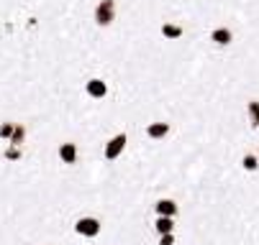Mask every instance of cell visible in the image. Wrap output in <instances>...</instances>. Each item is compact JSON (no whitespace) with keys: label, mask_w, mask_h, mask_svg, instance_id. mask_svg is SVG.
Returning a JSON list of instances; mask_svg holds the SVG:
<instances>
[{"label":"cell","mask_w":259,"mask_h":245,"mask_svg":"<svg viewBox=\"0 0 259 245\" xmlns=\"http://www.w3.org/2000/svg\"><path fill=\"white\" fill-rule=\"evenodd\" d=\"M246 110H249V117H252V125H259V102L257 100H252L246 105Z\"/></svg>","instance_id":"7c38bea8"},{"label":"cell","mask_w":259,"mask_h":245,"mask_svg":"<svg viewBox=\"0 0 259 245\" xmlns=\"http://www.w3.org/2000/svg\"><path fill=\"white\" fill-rule=\"evenodd\" d=\"M241 163H244V169H246V171H257V166H259V159L249 153V156H244V161H241Z\"/></svg>","instance_id":"4fadbf2b"},{"label":"cell","mask_w":259,"mask_h":245,"mask_svg":"<svg viewBox=\"0 0 259 245\" xmlns=\"http://www.w3.org/2000/svg\"><path fill=\"white\" fill-rule=\"evenodd\" d=\"M154 230L159 235H172L175 232V217H157V220H154Z\"/></svg>","instance_id":"52a82bcc"},{"label":"cell","mask_w":259,"mask_h":245,"mask_svg":"<svg viewBox=\"0 0 259 245\" xmlns=\"http://www.w3.org/2000/svg\"><path fill=\"white\" fill-rule=\"evenodd\" d=\"M75 232L82 235V238H95V235L100 232V222H97L95 217H80L75 222Z\"/></svg>","instance_id":"7a4b0ae2"},{"label":"cell","mask_w":259,"mask_h":245,"mask_svg":"<svg viewBox=\"0 0 259 245\" xmlns=\"http://www.w3.org/2000/svg\"><path fill=\"white\" fill-rule=\"evenodd\" d=\"M113 18H115V0H100V5L95 8V23L111 26Z\"/></svg>","instance_id":"6da1fadb"},{"label":"cell","mask_w":259,"mask_h":245,"mask_svg":"<svg viewBox=\"0 0 259 245\" xmlns=\"http://www.w3.org/2000/svg\"><path fill=\"white\" fill-rule=\"evenodd\" d=\"M210 39H213V41H216V43H218V46H228V43H231V41H234V33H231L228 29H216V31H213V33H210Z\"/></svg>","instance_id":"ba28073f"},{"label":"cell","mask_w":259,"mask_h":245,"mask_svg":"<svg viewBox=\"0 0 259 245\" xmlns=\"http://www.w3.org/2000/svg\"><path fill=\"white\" fill-rule=\"evenodd\" d=\"M126 133H118V135H113V138L105 143V159L108 161H115L123 153V148H126Z\"/></svg>","instance_id":"3957f363"},{"label":"cell","mask_w":259,"mask_h":245,"mask_svg":"<svg viewBox=\"0 0 259 245\" xmlns=\"http://www.w3.org/2000/svg\"><path fill=\"white\" fill-rule=\"evenodd\" d=\"M167 133H169V123H151L149 128H146L149 138H164Z\"/></svg>","instance_id":"9c48e42d"},{"label":"cell","mask_w":259,"mask_h":245,"mask_svg":"<svg viewBox=\"0 0 259 245\" xmlns=\"http://www.w3.org/2000/svg\"><path fill=\"white\" fill-rule=\"evenodd\" d=\"M85 89H87V95H90V97H105V95H108V85H105L103 79H90L85 85Z\"/></svg>","instance_id":"5b68a950"},{"label":"cell","mask_w":259,"mask_h":245,"mask_svg":"<svg viewBox=\"0 0 259 245\" xmlns=\"http://www.w3.org/2000/svg\"><path fill=\"white\" fill-rule=\"evenodd\" d=\"M23 138H26V128L16 125V128H13V135H11V146H21Z\"/></svg>","instance_id":"8fae6325"},{"label":"cell","mask_w":259,"mask_h":245,"mask_svg":"<svg viewBox=\"0 0 259 245\" xmlns=\"http://www.w3.org/2000/svg\"><path fill=\"white\" fill-rule=\"evenodd\" d=\"M154 210H157V217H175L177 215V202L175 199H159L154 204Z\"/></svg>","instance_id":"277c9868"},{"label":"cell","mask_w":259,"mask_h":245,"mask_svg":"<svg viewBox=\"0 0 259 245\" xmlns=\"http://www.w3.org/2000/svg\"><path fill=\"white\" fill-rule=\"evenodd\" d=\"M175 243V232L172 235H162V238H159V245H172Z\"/></svg>","instance_id":"2e32d148"},{"label":"cell","mask_w":259,"mask_h":245,"mask_svg":"<svg viewBox=\"0 0 259 245\" xmlns=\"http://www.w3.org/2000/svg\"><path fill=\"white\" fill-rule=\"evenodd\" d=\"M5 159H8V161H18V159H21V148H18V146H8V148H5Z\"/></svg>","instance_id":"5bb4252c"},{"label":"cell","mask_w":259,"mask_h":245,"mask_svg":"<svg viewBox=\"0 0 259 245\" xmlns=\"http://www.w3.org/2000/svg\"><path fill=\"white\" fill-rule=\"evenodd\" d=\"M162 36H164V39H180L182 29H180V26H175V23H164L162 26Z\"/></svg>","instance_id":"30bf717a"},{"label":"cell","mask_w":259,"mask_h":245,"mask_svg":"<svg viewBox=\"0 0 259 245\" xmlns=\"http://www.w3.org/2000/svg\"><path fill=\"white\" fill-rule=\"evenodd\" d=\"M59 161L62 163H75L77 161V146L75 143H62L59 146Z\"/></svg>","instance_id":"8992f818"},{"label":"cell","mask_w":259,"mask_h":245,"mask_svg":"<svg viewBox=\"0 0 259 245\" xmlns=\"http://www.w3.org/2000/svg\"><path fill=\"white\" fill-rule=\"evenodd\" d=\"M13 128H16L13 123H3V125H0V138L11 141V135H13Z\"/></svg>","instance_id":"9a60e30c"}]
</instances>
